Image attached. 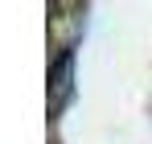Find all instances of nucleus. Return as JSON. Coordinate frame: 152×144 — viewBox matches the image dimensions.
Returning <instances> with one entry per match:
<instances>
[{"label": "nucleus", "instance_id": "nucleus-1", "mask_svg": "<svg viewBox=\"0 0 152 144\" xmlns=\"http://www.w3.org/2000/svg\"><path fill=\"white\" fill-rule=\"evenodd\" d=\"M70 66H74V58H70V49L53 62V103H66L70 95Z\"/></svg>", "mask_w": 152, "mask_h": 144}]
</instances>
